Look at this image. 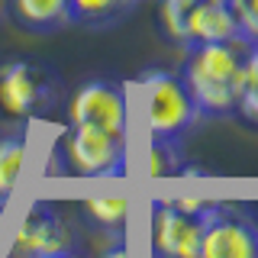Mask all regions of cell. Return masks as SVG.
I'll return each instance as SVG.
<instances>
[{
  "mask_svg": "<svg viewBox=\"0 0 258 258\" xmlns=\"http://www.w3.org/2000/svg\"><path fill=\"white\" fill-rule=\"evenodd\" d=\"M97 258H129V248H126V245H119V242H116V245L103 248V252L97 255Z\"/></svg>",
  "mask_w": 258,
  "mask_h": 258,
  "instance_id": "cell-19",
  "label": "cell"
},
{
  "mask_svg": "<svg viewBox=\"0 0 258 258\" xmlns=\"http://www.w3.org/2000/svg\"><path fill=\"white\" fill-rule=\"evenodd\" d=\"M142 91V119L149 139H177L197 119V103L181 75L165 68L145 71L139 81Z\"/></svg>",
  "mask_w": 258,
  "mask_h": 258,
  "instance_id": "cell-2",
  "label": "cell"
},
{
  "mask_svg": "<svg viewBox=\"0 0 258 258\" xmlns=\"http://www.w3.org/2000/svg\"><path fill=\"white\" fill-rule=\"evenodd\" d=\"M68 119L71 126H91V129H103L110 136H126L129 110H126L123 87L110 84V81L81 84L68 103Z\"/></svg>",
  "mask_w": 258,
  "mask_h": 258,
  "instance_id": "cell-6",
  "label": "cell"
},
{
  "mask_svg": "<svg viewBox=\"0 0 258 258\" xmlns=\"http://www.w3.org/2000/svg\"><path fill=\"white\" fill-rule=\"evenodd\" d=\"M64 161L81 177H116L126 171V136L71 126L64 136Z\"/></svg>",
  "mask_w": 258,
  "mask_h": 258,
  "instance_id": "cell-3",
  "label": "cell"
},
{
  "mask_svg": "<svg viewBox=\"0 0 258 258\" xmlns=\"http://www.w3.org/2000/svg\"><path fill=\"white\" fill-rule=\"evenodd\" d=\"M10 13L20 20V26L32 32H55L75 23L71 0H10Z\"/></svg>",
  "mask_w": 258,
  "mask_h": 258,
  "instance_id": "cell-10",
  "label": "cell"
},
{
  "mask_svg": "<svg viewBox=\"0 0 258 258\" xmlns=\"http://www.w3.org/2000/svg\"><path fill=\"white\" fill-rule=\"evenodd\" d=\"M139 0H71V20L87 26H107V23L126 16Z\"/></svg>",
  "mask_w": 258,
  "mask_h": 258,
  "instance_id": "cell-11",
  "label": "cell"
},
{
  "mask_svg": "<svg viewBox=\"0 0 258 258\" xmlns=\"http://www.w3.org/2000/svg\"><path fill=\"white\" fill-rule=\"evenodd\" d=\"M200 258H258V220L213 204L204 216Z\"/></svg>",
  "mask_w": 258,
  "mask_h": 258,
  "instance_id": "cell-4",
  "label": "cell"
},
{
  "mask_svg": "<svg viewBox=\"0 0 258 258\" xmlns=\"http://www.w3.org/2000/svg\"><path fill=\"white\" fill-rule=\"evenodd\" d=\"M239 39V23L226 0H194L187 16V45ZM184 45V48H187Z\"/></svg>",
  "mask_w": 258,
  "mask_h": 258,
  "instance_id": "cell-9",
  "label": "cell"
},
{
  "mask_svg": "<svg viewBox=\"0 0 258 258\" xmlns=\"http://www.w3.org/2000/svg\"><path fill=\"white\" fill-rule=\"evenodd\" d=\"M13 248H16V255H23V258L68 252V248H75V232L61 220V213H55L48 204H36L23 216L20 229H16V236H13Z\"/></svg>",
  "mask_w": 258,
  "mask_h": 258,
  "instance_id": "cell-8",
  "label": "cell"
},
{
  "mask_svg": "<svg viewBox=\"0 0 258 258\" xmlns=\"http://www.w3.org/2000/svg\"><path fill=\"white\" fill-rule=\"evenodd\" d=\"M36 258H78V255L68 248V252H52V255H36Z\"/></svg>",
  "mask_w": 258,
  "mask_h": 258,
  "instance_id": "cell-20",
  "label": "cell"
},
{
  "mask_svg": "<svg viewBox=\"0 0 258 258\" xmlns=\"http://www.w3.org/2000/svg\"><path fill=\"white\" fill-rule=\"evenodd\" d=\"M236 110L245 119L258 123V45L248 48L245 61H242V78H239V103Z\"/></svg>",
  "mask_w": 258,
  "mask_h": 258,
  "instance_id": "cell-14",
  "label": "cell"
},
{
  "mask_svg": "<svg viewBox=\"0 0 258 258\" xmlns=\"http://www.w3.org/2000/svg\"><path fill=\"white\" fill-rule=\"evenodd\" d=\"M23 165H26V139L23 136L0 139V200H7L16 190Z\"/></svg>",
  "mask_w": 258,
  "mask_h": 258,
  "instance_id": "cell-12",
  "label": "cell"
},
{
  "mask_svg": "<svg viewBox=\"0 0 258 258\" xmlns=\"http://www.w3.org/2000/svg\"><path fill=\"white\" fill-rule=\"evenodd\" d=\"M4 204H7V200H0V216H4Z\"/></svg>",
  "mask_w": 258,
  "mask_h": 258,
  "instance_id": "cell-22",
  "label": "cell"
},
{
  "mask_svg": "<svg viewBox=\"0 0 258 258\" xmlns=\"http://www.w3.org/2000/svg\"><path fill=\"white\" fill-rule=\"evenodd\" d=\"M171 204L177 207V210H184V213H190V216H204L210 207V200H204V197H174Z\"/></svg>",
  "mask_w": 258,
  "mask_h": 258,
  "instance_id": "cell-18",
  "label": "cell"
},
{
  "mask_svg": "<svg viewBox=\"0 0 258 258\" xmlns=\"http://www.w3.org/2000/svg\"><path fill=\"white\" fill-rule=\"evenodd\" d=\"M84 216L91 223H97L100 229H123L129 216V200L126 197H87Z\"/></svg>",
  "mask_w": 258,
  "mask_h": 258,
  "instance_id": "cell-13",
  "label": "cell"
},
{
  "mask_svg": "<svg viewBox=\"0 0 258 258\" xmlns=\"http://www.w3.org/2000/svg\"><path fill=\"white\" fill-rule=\"evenodd\" d=\"M232 16L239 23V36L245 42L258 45V0H226Z\"/></svg>",
  "mask_w": 258,
  "mask_h": 258,
  "instance_id": "cell-17",
  "label": "cell"
},
{
  "mask_svg": "<svg viewBox=\"0 0 258 258\" xmlns=\"http://www.w3.org/2000/svg\"><path fill=\"white\" fill-rule=\"evenodd\" d=\"M252 42L245 39H229V42H200L187 45L184 58V84L197 103V113L207 116H223L232 113L239 103V78L242 61H245Z\"/></svg>",
  "mask_w": 258,
  "mask_h": 258,
  "instance_id": "cell-1",
  "label": "cell"
},
{
  "mask_svg": "<svg viewBox=\"0 0 258 258\" xmlns=\"http://www.w3.org/2000/svg\"><path fill=\"white\" fill-rule=\"evenodd\" d=\"M204 216L184 213L171 200H152V258H200Z\"/></svg>",
  "mask_w": 258,
  "mask_h": 258,
  "instance_id": "cell-7",
  "label": "cell"
},
{
  "mask_svg": "<svg viewBox=\"0 0 258 258\" xmlns=\"http://www.w3.org/2000/svg\"><path fill=\"white\" fill-rule=\"evenodd\" d=\"M10 10V0H0V20H4V13Z\"/></svg>",
  "mask_w": 258,
  "mask_h": 258,
  "instance_id": "cell-21",
  "label": "cell"
},
{
  "mask_svg": "<svg viewBox=\"0 0 258 258\" xmlns=\"http://www.w3.org/2000/svg\"><path fill=\"white\" fill-rule=\"evenodd\" d=\"M194 0H158V23L171 42L187 45V16Z\"/></svg>",
  "mask_w": 258,
  "mask_h": 258,
  "instance_id": "cell-16",
  "label": "cell"
},
{
  "mask_svg": "<svg viewBox=\"0 0 258 258\" xmlns=\"http://www.w3.org/2000/svg\"><path fill=\"white\" fill-rule=\"evenodd\" d=\"M145 171L149 177H171L184 171V158L177 152L174 139H152L149 152H145Z\"/></svg>",
  "mask_w": 258,
  "mask_h": 258,
  "instance_id": "cell-15",
  "label": "cell"
},
{
  "mask_svg": "<svg viewBox=\"0 0 258 258\" xmlns=\"http://www.w3.org/2000/svg\"><path fill=\"white\" fill-rule=\"evenodd\" d=\"M55 100V75L32 61H7L0 68V110L26 119Z\"/></svg>",
  "mask_w": 258,
  "mask_h": 258,
  "instance_id": "cell-5",
  "label": "cell"
}]
</instances>
